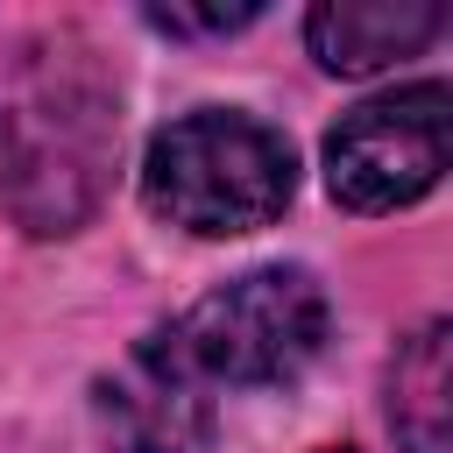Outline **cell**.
<instances>
[{
    "instance_id": "cell-2",
    "label": "cell",
    "mask_w": 453,
    "mask_h": 453,
    "mask_svg": "<svg viewBox=\"0 0 453 453\" xmlns=\"http://www.w3.org/2000/svg\"><path fill=\"white\" fill-rule=\"evenodd\" d=\"M297 191V156L290 142L255 120V113H184L170 127H156L149 156H142V198L156 219L226 241V234H255L269 226Z\"/></svg>"
},
{
    "instance_id": "cell-4",
    "label": "cell",
    "mask_w": 453,
    "mask_h": 453,
    "mask_svg": "<svg viewBox=\"0 0 453 453\" xmlns=\"http://www.w3.org/2000/svg\"><path fill=\"white\" fill-rule=\"evenodd\" d=\"M446 127H453L446 85H403L340 113V127L326 134V191L347 212H396L425 198L446 170Z\"/></svg>"
},
{
    "instance_id": "cell-6",
    "label": "cell",
    "mask_w": 453,
    "mask_h": 453,
    "mask_svg": "<svg viewBox=\"0 0 453 453\" xmlns=\"http://www.w3.org/2000/svg\"><path fill=\"white\" fill-rule=\"evenodd\" d=\"M439 28H446L439 0H326L304 14V42L333 78L389 71L396 57L425 50Z\"/></svg>"
},
{
    "instance_id": "cell-1",
    "label": "cell",
    "mask_w": 453,
    "mask_h": 453,
    "mask_svg": "<svg viewBox=\"0 0 453 453\" xmlns=\"http://www.w3.org/2000/svg\"><path fill=\"white\" fill-rule=\"evenodd\" d=\"M113 142L120 106L78 35H28L0 64V198L28 234H64L92 212Z\"/></svg>"
},
{
    "instance_id": "cell-5",
    "label": "cell",
    "mask_w": 453,
    "mask_h": 453,
    "mask_svg": "<svg viewBox=\"0 0 453 453\" xmlns=\"http://www.w3.org/2000/svg\"><path fill=\"white\" fill-rule=\"evenodd\" d=\"M99 425L113 453H205L212 446V382L184 354L177 326L127 347V361L99 382Z\"/></svg>"
},
{
    "instance_id": "cell-8",
    "label": "cell",
    "mask_w": 453,
    "mask_h": 453,
    "mask_svg": "<svg viewBox=\"0 0 453 453\" xmlns=\"http://www.w3.org/2000/svg\"><path fill=\"white\" fill-rule=\"evenodd\" d=\"M262 7H149V21L156 28H170V35H234V28H248Z\"/></svg>"
},
{
    "instance_id": "cell-3",
    "label": "cell",
    "mask_w": 453,
    "mask_h": 453,
    "mask_svg": "<svg viewBox=\"0 0 453 453\" xmlns=\"http://www.w3.org/2000/svg\"><path fill=\"white\" fill-rule=\"evenodd\" d=\"M177 340L205 368V382H234V389L290 382L326 340V290L311 283V269L269 262L205 290L177 326Z\"/></svg>"
},
{
    "instance_id": "cell-7",
    "label": "cell",
    "mask_w": 453,
    "mask_h": 453,
    "mask_svg": "<svg viewBox=\"0 0 453 453\" xmlns=\"http://www.w3.org/2000/svg\"><path fill=\"white\" fill-rule=\"evenodd\" d=\"M446 319L418 326L396 361H389V425L403 439V453H446L453 439V361H446Z\"/></svg>"
}]
</instances>
